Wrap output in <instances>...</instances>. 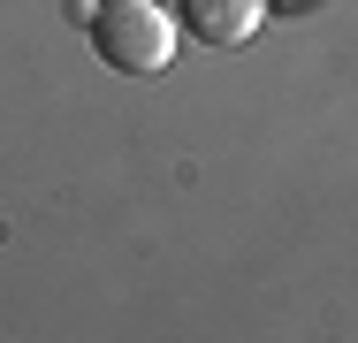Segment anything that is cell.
Segmentation results:
<instances>
[{"instance_id": "obj_2", "label": "cell", "mask_w": 358, "mask_h": 343, "mask_svg": "<svg viewBox=\"0 0 358 343\" xmlns=\"http://www.w3.org/2000/svg\"><path fill=\"white\" fill-rule=\"evenodd\" d=\"M176 23L199 46H244L259 31V0H176Z\"/></svg>"}, {"instance_id": "obj_1", "label": "cell", "mask_w": 358, "mask_h": 343, "mask_svg": "<svg viewBox=\"0 0 358 343\" xmlns=\"http://www.w3.org/2000/svg\"><path fill=\"white\" fill-rule=\"evenodd\" d=\"M92 46L115 76H160L176 54V15L160 0H99L92 8Z\"/></svg>"}]
</instances>
